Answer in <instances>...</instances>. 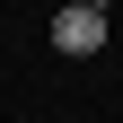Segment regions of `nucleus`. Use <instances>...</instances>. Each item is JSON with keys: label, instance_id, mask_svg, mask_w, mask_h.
<instances>
[{"label": "nucleus", "instance_id": "f257e3e1", "mask_svg": "<svg viewBox=\"0 0 123 123\" xmlns=\"http://www.w3.org/2000/svg\"><path fill=\"white\" fill-rule=\"evenodd\" d=\"M105 44V0H70L53 9V53H97Z\"/></svg>", "mask_w": 123, "mask_h": 123}]
</instances>
